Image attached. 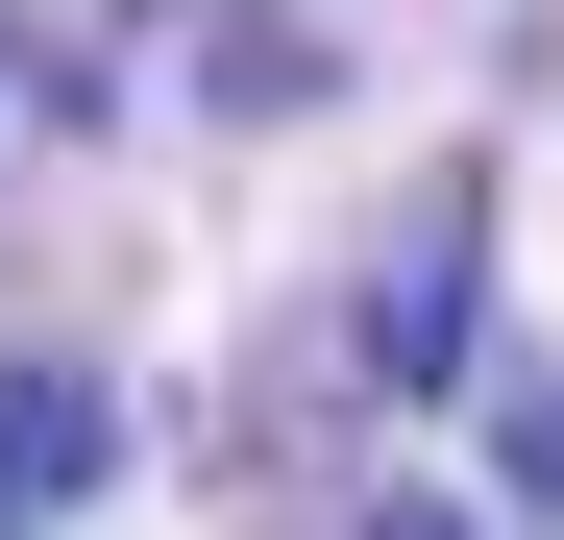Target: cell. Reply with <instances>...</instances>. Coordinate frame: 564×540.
<instances>
[{
  "label": "cell",
  "mask_w": 564,
  "mask_h": 540,
  "mask_svg": "<svg viewBox=\"0 0 564 540\" xmlns=\"http://www.w3.org/2000/svg\"><path fill=\"white\" fill-rule=\"evenodd\" d=\"M466 320H491V197L368 270V393H466Z\"/></svg>",
  "instance_id": "1"
},
{
  "label": "cell",
  "mask_w": 564,
  "mask_h": 540,
  "mask_svg": "<svg viewBox=\"0 0 564 540\" xmlns=\"http://www.w3.org/2000/svg\"><path fill=\"white\" fill-rule=\"evenodd\" d=\"M123 492V393L99 369H0V516H99Z\"/></svg>",
  "instance_id": "2"
},
{
  "label": "cell",
  "mask_w": 564,
  "mask_h": 540,
  "mask_svg": "<svg viewBox=\"0 0 564 540\" xmlns=\"http://www.w3.org/2000/svg\"><path fill=\"white\" fill-rule=\"evenodd\" d=\"M491 492H540V516H564V393H491Z\"/></svg>",
  "instance_id": "3"
},
{
  "label": "cell",
  "mask_w": 564,
  "mask_h": 540,
  "mask_svg": "<svg viewBox=\"0 0 564 540\" xmlns=\"http://www.w3.org/2000/svg\"><path fill=\"white\" fill-rule=\"evenodd\" d=\"M0 99H25V74H0Z\"/></svg>",
  "instance_id": "4"
}]
</instances>
